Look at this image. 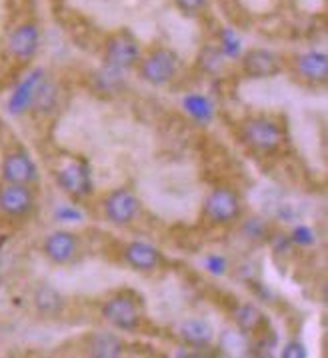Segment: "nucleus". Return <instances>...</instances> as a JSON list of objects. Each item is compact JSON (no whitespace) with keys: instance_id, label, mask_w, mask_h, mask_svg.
<instances>
[{"instance_id":"1","label":"nucleus","mask_w":328,"mask_h":358,"mask_svg":"<svg viewBox=\"0 0 328 358\" xmlns=\"http://www.w3.org/2000/svg\"><path fill=\"white\" fill-rule=\"evenodd\" d=\"M242 138L256 150L273 152L282 143V130L280 126L268 118H250L242 126Z\"/></svg>"},{"instance_id":"2","label":"nucleus","mask_w":328,"mask_h":358,"mask_svg":"<svg viewBox=\"0 0 328 358\" xmlns=\"http://www.w3.org/2000/svg\"><path fill=\"white\" fill-rule=\"evenodd\" d=\"M240 216V200L228 188L212 190L204 202V218L212 224H228Z\"/></svg>"},{"instance_id":"3","label":"nucleus","mask_w":328,"mask_h":358,"mask_svg":"<svg viewBox=\"0 0 328 358\" xmlns=\"http://www.w3.org/2000/svg\"><path fill=\"white\" fill-rule=\"evenodd\" d=\"M140 58V48L138 42L128 35V33H118L110 36L107 46H104V60L112 69H130L138 62Z\"/></svg>"},{"instance_id":"4","label":"nucleus","mask_w":328,"mask_h":358,"mask_svg":"<svg viewBox=\"0 0 328 358\" xmlns=\"http://www.w3.org/2000/svg\"><path fill=\"white\" fill-rule=\"evenodd\" d=\"M179 71V58L170 51H154L145 58L140 72L143 78L150 84H166Z\"/></svg>"},{"instance_id":"5","label":"nucleus","mask_w":328,"mask_h":358,"mask_svg":"<svg viewBox=\"0 0 328 358\" xmlns=\"http://www.w3.org/2000/svg\"><path fill=\"white\" fill-rule=\"evenodd\" d=\"M140 211V202L127 188L112 190L104 200V213L107 218L114 224H128L132 222Z\"/></svg>"},{"instance_id":"6","label":"nucleus","mask_w":328,"mask_h":358,"mask_svg":"<svg viewBox=\"0 0 328 358\" xmlns=\"http://www.w3.org/2000/svg\"><path fill=\"white\" fill-rule=\"evenodd\" d=\"M102 316L120 330H134L140 323V312L136 308V303L127 296L110 298L109 303L102 306Z\"/></svg>"},{"instance_id":"7","label":"nucleus","mask_w":328,"mask_h":358,"mask_svg":"<svg viewBox=\"0 0 328 358\" xmlns=\"http://www.w3.org/2000/svg\"><path fill=\"white\" fill-rule=\"evenodd\" d=\"M33 193L26 184L8 182L0 188V211L10 216L26 215L33 208Z\"/></svg>"},{"instance_id":"8","label":"nucleus","mask_w":328,"mask_h":358,"mask_svg":"<svg viewBox=\"0 0 328 358\" xmlns=\"http://www.w3.org/2000/svg\"><path fill=\"white\" fill-rule=\"evenodd\" d=\"M56 182L73 197H84L91 193V174L86 164L82 162H71L60 168L56 174Z\"/></svg>"},{"instance_id":"9","label":"nucleus","mask_w":328,"mask_h":358,"mask_svg":"<svg viewBox=\"0 0 328 358\" xmlns=\"http://www.w3.org/2000/svg\"><path fill=\"white\" fill-rule=\"evenodd\" d=\"M2 179L6 182H17V184H28L37 179V166L30 156L24 152L8 154L2 162Z\"/></svg>"},{"instance_id":"10","label":"nucleus","mask_w":328,"mask_h":358,"mask_svg":"<svg viewBox=\"0 0 328 358\" xmlns=\"http://www.w3.org/2000/svg\"><path fill=\"white\" fill-rule=\"evenodd\" d=\"M242 66H244V72L253 78L274 76L282 69L278 56L271 51H262V48H255V51L246 53L244 60H242Z\"/></svg>"},{"instance_id":"11","label":"nucleus","mask_w":328,"mask_h":358,"mask_svg":"<svg viewBox=\"0 0 328 358\" xmlns=\"http://www.w3.org/2000/svg\"><path fill=\"white\" fill-rule=\"evenodd\" d=\"M44 254L56 265H64L73 260V256L76 254V236L64 231L53 233L44 240Z\"/></svg>"},{"instance_id":"12","label":"nucleus","mask_w":328,"mask_h":358,"mask_svg":"<svg viewBox=\"0 0 328 358\" xmlns=\"http://www.w3.org/2000/svg\"><path fill=\"white\" fill-rule=\"evenodd\" d=\"M38 28L35 24H20L19 28L10 35L8 48L15 58L19 60H28L38 48Z\"/></svg>"},{"instance_id":"13","label":"nucleus","mask_w":328,"mask_h":358,"mask_svg":"<svg viewBox=\"0 0 328 358\" xmlns=\"http://www.w3.org/2000/svg\"><path fill=\"white\" fill-rule=\"evenodd\" d=\"M161 252L146 242H130L125 249V260L132 269L150 272L161 265Z\"/></svg>"},{"instance_id":"14","label":"nucleus","mask_w":328,"mask_h":358,"mask_svg":"<svg viewBox=\"0 0 328 358\" xmlns=\"http://www.w3.org/2000/svg\"><path fill=\"white\" fill-rule=\"evenodd\" d=\"M40 84H42V71H33L20 82L19 89L15 90V94L10 96V102H8L10 112L19 114V112L30 107L35 96H37L38 89H40Z\"/></svg>"},{"instance_id":"15","label":"nucleus","mask_w":328,"mask_h":358,"mask_svg":"<svg viewBox=\"0 0 328 358\" xmlns=\"http://www.w3.org/2000/svg\"><path fill=\"white\" fill-rule=\"evenodd\" d=\"M179 337H181L186 344L202 348V346H208V344L212 342L215 332H212V326L206 323V321L190 319V321L181 323V326H179Z\"/></svg>"},{"instance_id":"16","label":"nucleus","mask_w":328,"mask_h":358,"mask_svg":"<svg viewBox=\"0 0 328 358\" xmlns=\"http://www.w3.org/2000/svg\"><path fill=\"white\" fill-rule=\"evenodd\" d=\"M298 72L312 82H327L328 60L327 54L307 53L298 58Z\"/></svg>"},{"instance_id":"17","label":"nucleus","mask_w":328,"mask_h":358,"mask_svg":"<svg viewBox=\"0 0 328 358\" xmlns=\"http://www.w3.org/2000/svg\"><path fill=\"white\" fill-rule=\"evenodd\" d=\"M235 316H237L238 328H240L242 332H246V334H258V332H262V330L266 328V319H264V314L253 305L238 306Z\"/></svg>"},{"instance_id":"18","label":"nucleus","mask_w":328,"mask_h":358,"mask_svg":"<svg viewBox=\"0 0 328 358\" xmlns=\"http://www.w3.org/2000/svg\"><path fill=\"white\" fill-rule=\"evenodd\" d=\"M89 352L92 357H118L122 355V342L112 334H94L89 342Z\"/></svg>"},{"instance_id":"19","label":"nucleus","mask_w":328,"mask_h":358,"mask_svg":"<svg viewBox=\"0 0 328 358\" xmlns=\"http://www.w3.org/2000/svg\"><path fill=\"white\" fill-rule=\"evenodd\" d=\"M184 108L188 110V114H192L197 120H208L212 116V107L206 98H202L199 94L194 96H188L184 100Z\"/></svg>"},{"instance_id":"20","label":"nucleus","mask_w":328,"mask_h":358,"mask_svg":"<svg viewBox=\"0 0 328 358\" xmlns=\"http://www.w3.org/2000/svg\"><path fill=\"white\" fill-rule=\"evenodd\" d=\"M37 303L44 312H51V310H56V308H58L60 298H58V294H56L55 290L46 288V290H40V292H38Z\"/></svg>"},{"instance_id":"21","label":"nucleus","mask_w":328,"mask_h":358,"mask_svg":"<svg viewBox=\"0 0 328 358\" xmlns=\"http://www.w3.org/2000/svg\"><path fill=\"white\" fill-rule=\"evenodd\" d=\"M282 357L286 358H304L307 357V352H304V346L302 344H298V342H291L286 348H284V352H282Z\"/></svg>"},{"instance_id":"22","label":"nucleus","mask_w":328,"mask_h":358,"mask_svg":"<svg viewBox=\"0 0 328 358\" xmlns=\"http://www.w3.org/2000/svg\"><path fill=\"white\" fill-rule=\"evenodd\" d=\"M176 4L183 8L184 12H197L204 6V0H176Z\"/></svg>"},{"instance_id":"23","label":"nucleus","mask_w":328,"mask_h":358,"mask_svg":"<svg viewBox=\"0 0 328 358\" xmlns=\"http://www.w3.org/2000/svg\"><path fill=\"white\" fill-rule=\"evenodd\" d=\"M208 269L212 270V272H222V269H224V262H222V258H217V256L208 258Z\"/></svg>"}]
</instances>
